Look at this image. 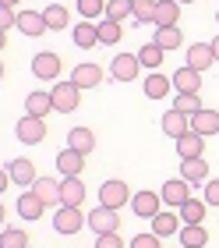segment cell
Masks as SVG:
<instances>
[{"label":"cell","instance_id":"obj_1","mask_svg":"<svg viewBox=\"0 0 219 248\" xmlns=\"http://www.w3.org/2000/svg\"><path fill=\"white\" fill-rule=\"evenodd\" d=\"M50 96H53V110L57 114H71V110H78V103H82V89H78L74 82H57Z\"/></svg>","mask_w":219,"mask_h":248},{"label":"cell","instance_id":"obj_2","mask_svg":"<svg viewBox=\"0 0 219 248\" xmlns=\"http://www.w3.org/2000/svg\"><path fill=\"white\" fill-rule=\"evenodd\" d=\"M131 202V191H128V181H117V177H110V181L99 185V206H110V209H120Z\"/></svg>","mask_w":219,"mask_h":248},{"label":"cell","instance_id":"obj_3","mask_svg":"<svg viewBox=\"0 0 219 248\" xmlns=\"http://www.w3.org/2000/svg\"><path fill=\"white\" fill-rule=\"evenodd\" d=\"M88 223V217H82V209H71V206H60L53 213V231L57 234H67V238H71V234H78Z\"/></svg>","mask_w":219,"mask_h":248},{"label":"cell","instance_id":"obj_4","mask_svg":"<svg viewBox=\"0 0 219 248\" xmlns=\"http://www.w3.org/2000/svg\"><path fill=\"white\" fill-rule=\"evenodd\" d=\"M15 135H18V142H21V145H39V142L46 139V121L25 114V117L15 124Z\"/></svg>","mask_w":219,"mask_h":248},{"label":"cell","instance_id":"obj_5","mask_svg":"<svg viewBox=\"0 0 219 248\" xmlns=\"http://www.w3.org/2000/svg\"><path fill=\"white\" fill-rule=\"evenodd\" d=\"M159 206H163V195H156V191H134L131 195V213L142 220H152L156 213H163Z\"/></svg>","mask_w":219,"mask_h":248},{"label":"cell","instance_id":"obj_6","mask_svg":"<svg viewBox=\"0 0 219 248\" xmlns=\"http://www.w3.org/2000/svg\"><path fill=\"white\" fill-rule=\"evenodd\" d=\"M88 227L92 234H113L120 227V217H117V209H110V206H99V209H92L88 213Z\"/></svg>","mask_w":219,"mask_h":248},{"label":"cell","instance_id":"obj_7","mask_svg":"<svg viewBox=\"0 0 219 248\" xmlns=\"http://www.w3.org/2000/svg\"><path fill=\"white\" fill-rule=\"evenodd\" d=\"M159 195H163V202H166V206L180 209L184 202L191 199V181H184V177H174V181H166L163 188H159Z\"/></svg>","mask_w":219,"mask_h":248},{"label":"cell","instance_id":"obj_8","mask_svg":"<svg viewBox=\"0 0 219 248\" xmlns=\"http://www.w3.org/2000/svg\"><path fill=\"white\" fill-rule=\"evenodd\" d=\"M32 75L36 78H43V82H53L57 75H60V57H57V53H36V57H32Z\"/></svg>","mask_w":219,"mask_h":248},{"label":"cell","instance_id":"obj_9","mask_svg":"<svg viewBox=\"0 0 219 248\" xmlns=\"http://www.w3.org/2000/svg\"><path fill=\"white\" fill-rule=\"evenodd\" d=\"M174 89H177V96H198L202 93V71L180 67V71L174 75Z\"/></svg>","mask_w":219,"mask_h":248},{"label":"cell","instance_id":"obj_10","mask_svg":"<svg viewBox=\"0 0 219 248\" xmlns=\"http://www.w3.org/2000/svg\"><path fill=\"white\" fill-rule=\"evenodd\" d=\"M110 67H113V78H117V82H134L142 61H138V53H117Z\"/></svg>","mask_w":219,"mask_h":248},{"label":"cell","instance_id":"obj_11","mask_svg":"<svg viewBox=\"0 0 219 248\" xmlns=\"http://www.w3.org/2000/svg\"><path fill=\"white\" fill-rule=\"evenodd\" d=\"M212 64H216L212 43H191V46H188V67H194V71H209Z\"/></svg>","mask_w":219,"mask_h":248},{"label":"cell","instance_id":"obj_12","mask_svg":"<svg viewBox=\"0 0 219 248\" xmlns=\"http://www.w3.org/2000/svg\"><path fill=\"white\" fill-rule=\"evenodd\" d=\"M71 82L78 85V89H96L99 82H102V67L99 64H78V67H71Z\"/></svg>","mask_w":219,"mask_h":248},{"label":"cell","instance_id":"obj_13","mask_svg":"<svg viewBox=\"0 0 219 248\" xmlns=\"http://www.w3.org/2000/svg\"><path fill=\"white\" fill-rule=\"evenodd\" d=\"M57 170H60V177H78L85 170V153H74V149L57 153Z\"/></svg>","mask_w":219,"mask_h":248},{"label":"cell","instance_id":"obj_14","mask_svg":"<svg viewBox=\"0 0 219 248\" xmlns=\"http://www.w3.org/2000/svg\"><path fill=\"white\" fill-rule=\"evenodd\" d=\"M152 234H159V238H174V234H180V213L174 209H163L152 217Z\"/></svg>","mask_w":219,"mask_h":248},{"label":"cell","instance_id":"obj_15","mask_svg":"<svg viewBox=\"0 0 219 248\" xmlns=\"http://www.w3.org/2000/svg\"><path fill=\"white\" fill-rule=\"evenodd\" d=\"M159 124H163V131H166L174 142L180 139V135H188V131H191V117H188V114H180V110H166Z\"/></svg>","mask_w":219,"mask_h":248},{"label":"cell","instance_id":"obj_16","mask_svg":"<svg viewBox=\"0 0 219 248\" xmlns=\"http://www.w3.org/2000/svg\"><path fill=\"white\" fill-rule=\"evenodd\" d=\"M82 202H85V185L78 181V177H64V181H60V206L78 209Z\"/></svg>","mask_w":219,"mask_h":248},{"label":"cell","instance_id":"obj_17","mask_svg":"<svg viewBox=\"0 0 219 248\" xmlns=\"http://www.w3.org/2000/svg\"><path fill=\"white\" fill-rule=\"evenodd\" d=\"M71 36H74V46H82V50L99 46V25L96 21H78V25L71 29Z\"/></svg>","mask_w":219,"mask_h":248},{"label":"cell","instance_id":"obj_18","mask_svg":"<svg viewBox=\"0 0 219 248\" xmlns=\"http://www.w3.org/2000/svg\"><path fill=\"white\" fill-rule=\"evenodd\" d=\"M18 32H25V36H43L46 32V18L43 11H18Z\"/></svg>","mask_w":219,"mask_h":248},{"label":"cell","instance_id":"obj_19","mask_svg":"<svg viewBox=\"0 0 219 248\" xmlns=\"http://www.w3.org/2000/svg\"><path fill=\"white\" fill-rule=\"evenodd\" d=\"M177 153H180V160H194V156H202L205 153V135H198V131L180 135V139H177Z\"/></svg>","mask_w":219,"mask_h":248},{"label":"cell","instance_id":"obj_20","mask_svg":"<svg viewBox=\"0 0 219 248\" xmlns=\"http://www.w3.org/2000/svg\"><path fill=\"white\" fill-rule=\"evenodd\" d=\"M180 177L184 181H191V185H205L209 181V163L202 160V156H194V160H180Z\"/></svg>","mask_w":219,"mask_h":248},{"label":"cell","instance_id":"obj_21","mask_svg":"<svg viewBox=\"0 0 219 248\" xmlns=\"http://www.w3.org/2000/svg\"><path fill=\"white\" fill-rule=\"evenodd\" d=\"M50 110H53V96H50V93H29V96H25V114H29V117L46 121Z\"/></svg>","mask_w":219,"mask_h":248},{"label":"cell","instance_id":"obj_22","mask_svg":"<svg viewBox=\"0 0 219 248\" xmlns=\"http://www.w3.org/2000/svg\"><path fill=\"white\" fill-rule=\"evenodd\" d=\"M191 131H198V135H219V114L216 110H198V114L191 117Z\"/></svg>","mask_w":219,"mask_h":248},{"label":"cell","instance_id":"obj_23","mask_svg":"<svg viewBox=\"0 0 219 248\" xmlns=\"http://www.w3.org/2000/svg\"><path fill=\"white\" fill-rule=\"evenodd\" d=\"M32 191H36L46 206H60V181H53V177H36Z\"/></svg>","mask_w":219,"mask_h":248},{"label":"cell","instance_id":"obj_24","mask_svg":"<svg viewBox=\"0 0 219 248\" xmlns=\"http://www.w3.org/2000/svg\"><path fill=\"white\" fill-rule=\"evenodd\" d=\"M67 149L92 153V149H96V135H92V128H71V131H67Z\"/></svg>","mask_w":219,"mask_h":248},{"label":"cell","instance_id":"obj_25","mask_svg":"<svg viewBox=\"0 0 219 248\" xmlns=\"http://www.w3.org/2000/svg\"><path fill=\"white\" fill-rule=\"evenodd\" d=\"M7 170H11V177H15V185H36V163L32 160H25V156H21V160H15V163H7Z\"/></svg>","mask_w":219,"mask_h":248},{"label":"cell","instance_id":"obj_26","mask_svg":"<svg viewBox=\"0 0 219 248\" xmlns=\"http://www.w3.org/2000/svg\"><path fill=\"white\" fill-rule=\"evenodd\" d=\"M177 18H180V4H177V0H159V4H156V29L177 25Z\"/></svg>","mask_w":219,"mask_h":248},{"label":"cell","instance_id":"obj_27","mask_svg":"<svg viewBox=\"0 0 219 248\" xmlns=\"http://www.w3.org/2000/svg\"><path fill=\"white\" fill-rule=\"evenodd\" d=\"M177 213H180V223H202L205 213H209V202L205 199H188Z\"/></svg>","mask_w":219,"mask_h":248},{"label":"cell","instance_id":"obj_28","mask_svg":"<svg viewBox=\"0 0 219 248\" xmlns=\"http://www.w3.org/2000/svg\"><path fill=\"white\" fill-rule=\"evenodd\" d=\"M177 238H180V245H184V248H205L209 234H205V227H202V223H184Z\"/></svg>","mask_w":219,"mask_h":248},{"label":"cell","instance_id":"obj_29","mask_svg":"<svg viewBox=\"0 0 219 248\" xmlns=\"http://www.w3.org/2000/svg\"><path fill=\"white\" fill-rule=\"evenodd\" d=\"M170 89H174V78H166V75H159V71H152L145 78V96L148 99H163Z\"/></svg>","mask_w":219,"mask_h":248},{"label":"cell","instance_id":"obj_30","mask_svg":"<svg viewBox=\"0 0 219 248\" xmlns=\"http://www.w3.org/2000/svg\"><path fill=\"white\" fill-rule=\"evenodd\" d=\"M43 209H46V202L36 195V191H25V195L18 199V213H21L25 220H39V217H43Z\"/></svg>","mask_w":219,"mask_h":248},{"label":"cell","instance_id":"obj_31","mask_svg":"<svg viewBox=\"0 0 219 248\" xmlns=\"http://www.w3.org/2000/svg\"><path fill=\"white\" fill-rule=\"evenodd\" d=\"M43 18H46V29L50 32H60V29H67V21H71V15H67L64 4H50L43 11Z\"/></svg>","mask_w":219,"mask_h":248},{"label":"cell","instance_id":"obj_32","mask_svg":"<svg viewBox=\"0 0 219 248\" xmlns=\"http://www.w3.org/2000/svg\"><path fill=\"white\" fill-rule=\"evenodd\" d=\"M163 53H166V50L152 39V43H145V46L138 50V61H142V67H152V71H156V67L163 64Z\"/></svg>","mask_w":219,"mask_h":248},{"label":"cell","instance_id":"obj_33","mask_svg":"<svg viewBox=\"0 0 219 248\" xmlns=\"http://www.w3.org/2000/svg\"><path fill=\"white\" fill-rule=\"evenodd\" d=\"M156 43L163 50H177L180 43H184V32L177 29V25H170V29H156Z\"/></svg>","mask_w":219,"mask_h":248},{"label":"cell","instance_id":"obj_34","mask_svg":"<svg viewBox=\"0 0 219 248\" xmlns=\"http://www.w3.org/2000/svg\"><path fill=\"white\" fill-rule=\"evenodd\" d=\"M106 4H110V0H78V15H82L85 21H96L99 15H106Z\"/></svg>","mask_w":219,"mask_h":248},{"label":"cell","instance_id":"obj_35","mask_svg":"<svg viewBox=\"0 0 219 248\" xmlns=\"http://www.w3.org/2000/svg\"><path fill=\"white\" fill-rule=\"evenodd\" d=\"M0 248H29V234L18 227H4L0 234Z\"/></svg>","mask_w":219,"mask_h":248},{"label":"cell","instance_id":"obj_36","mask_svg":"<svg viewBox=\"0 0 219 248\" xmlns=\"http://www.w3.org/2000/svg\"><path fill=\"white\" fill-rule=\"evenodd\" d=\"M128 15H134V0H110L106 4V18L110 21H124Z\"/></svg>","mask_w":219,"mask_h":248},{"label":"cell","instance_id":"obj_37","mask_svg":"<svg viewBox=\"0 0 219 248\" xmlns=\"http://www.w3.org/2000/svg\"><path fill=\"white\" fill-rule=\"evenodd\" d=\"M156 4L159 0H134V21H142V25L156 21Z\"/></svg>","mask_w":219,"mask_h":248},{"label":"cell","instance_id":"obj_38","mask_svg":"<svg viewBox=\"0 0 219 248\" xmlns=\"http://www.w3.org/2000/svg\"><path fill=\"white\" fill-rule=\"evenodd\" d=\"M117 39H120V21L102 18L99 21V43H106V46H110V43H117Z\"/></svg>","mask_w":219,"mask_h":248},{"label":"cell","instance_id":"obj_39","mask_svg":"<svg viewBox=\"0 0 219 248\" xmlns=\"http://www.w3.org/2000/svg\"><path fill=\"white\" fill-rule=\"evenodd\" d=\"M174 110H180V114L194 117V114H198V110H205V107H202V99H198V96H177V99H174Z\"/></svg>","mask_w":219,"mask_h":248},{"label":"cell","instance_id":"obj_40","mask_svg":"<svg viewBox=\"0 0 219 248\" xmlns=\"http://www.w3.org/2000/svg\"><path fill=\"white\" fill-rule=\"evenodd\" d=\"M128 248H163V238H159V234H134V238L128 241Z\"/></svg>","mask_w":219,"mask_h":248},{"label":"cell","instance_id":"obj_41","mask_svg":"<svg viewBox=\"0 0 219 248\" xmlns=\"http://www.w3.org/2000/svg\"><path fill=\"white\" fill-rule=\"evenodd\" d=\"M96 248H124V238L117 231L113 234H96Z\"/></svg>","mask_w":219,"mask_h":248},{"label":"cell","instance_id":"obj_42","mask_svg":"<svg viewBox=\"0 0 219 248\" xmlns=\"http://www.w3.org/2000/svg\"><path fill=\"white\" fill-rule=\"evenodd\" d=\"M205 202H209L212 209H219V177H212V181H205Z\"/></svg>","mask_w":219,"mask_h":248},{"label":"cell","instance_id":"obj_43","mask_svg":"<svg viewBox=\"0 0 219 248\" xmlns=\"http://www.w3.org/2000/svg\"><path fill=\"white\" fill-rule=\"evenodd\" d=\"M0 25H4V32L11 25H18V15H15V7H0Z\"/></svg>","mask_w":219,"mask_h":248},{"label":"cell","instance_id":"obj_44","mask_svg":"<svg viewBox=\"0 0 219 248\" xmlns=\"http://www.w3.org/2000/svg\"><path fill=\"white\" fill-rule=\"evenodd\" d=\"M212 53H216V64H219V36L212 39Z\"/></svg>","mask_w":219,"mask_h":248},{"label":"cell","instance_id":"obj_45","mask_svg":"<svg viewBox=\"0 0 219 248\" xmlns=\"http://www.w3.org/2000/svg\"><path fill=\"white\" fill-rule=\"evenodd\" d=\"M0 7H18V0H0Z\"/></svg>","mask_w":219,"mask_h":248},{"label":"cell","instance_id":"obj_46","mask_svg":"<svg viewBox=\"0 0 219 248\" xmlns=\"http://www.w3.org/2000/svg\"><path fill=\"white\" fill-rule=\"evenodd\" d=\"M177 4H194V0H177Z\"/></svg>","mask_w":219,"mask_h":248},{"label":"cell","instance_id":"obj_47","mask_svg":"<svg viewBox=\"0 0 219 248\" xmlns=\"http://www.w3.org/2000/svg\"><path fill=\"white\" fill-rule=\"evenodd\" d=\"M216 21H219V11H216Z\"/></svg>","mask_w":219,"mask_h":248},{"label":"cell","instance_id":"obj_48","mask_svg":"<svg viewBox=\"0 0 219 248\" xmlns=\"http://www.w3.org/2000/svg\"><path fill=\"white\" fill-rule=\"evenodd\" d=\"M177 248H184V245H177Z\"/></svg>","mask_w":219,"mask_h":248}]
</instances>
